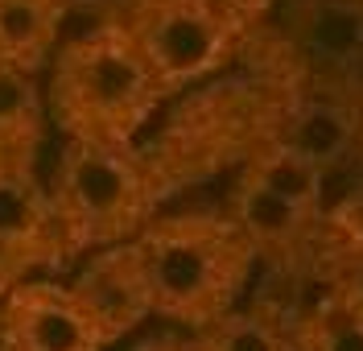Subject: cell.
I'll return each mask as SVG.
<instances>
[{"mask_svg":"<svg viewBox=\"0 0 363 351\" xmlns=\"http://www.w3.org/2000/svg\"><path fill=\"white\" fill-rule=\"evenodd\" d=\"M67 285L87 310V318L99 327V335L108 339V347L153 318V294L136 257V244H112L87 252L74 281Z\"/></svg>","mask_w":363,"mask_h":351,"instance_id":"6","label":"cell"},{"mask_svg":"<svg viewBox=\"0 0 363 351\" xmlns=\"http://www.w3.org/2000/svg\"><path fill=\"white\" fill-rule=\"evenodd\" d=\"M42 264H45V257H38L33 248L13 244V240H0V302H4L17 285H25Z\"/></svg>","mask_w":363,"mask_h":351,"instance_id":"16","label":"cell"},{"mask_svg":"<svg viewBox=\"0 0 363 351\" xmlns=\"http://www.w3.org/2000/svg\"><path fill=\"white\" fill-rule=\"evenodd\" d=\"M294 339L301 351H363V281L326 289Z\"/></svg>","mask_w":363,"mask_h":351,"instance_id":"14","label":"cell"},{"mask_svg":"<svg viewBox=\"0 0 363 351\" xmlns=\"http://www.w3.org/2000/svg\"><path fill=\"white\" fill-rule=\"evenodd\" d=\"M227 215L240 228V235L252 244L256 260L260 257H297L301 248H310L318 223H322V215L294 207V203H285V199H277L269 190L252 186L244 178H235Z\"/></svg>","mask_w":363,"mask_h":351,"instance_id":"9","label":"cell"},{"mask_svg":"<svg viewBox=\"0 0 363 351\" xmlns=\"http://www.w3.org/2000/svg\"><path fill=\"white\" fill-rule=\"evenodd\" d=\"M294 42L322 79L363 74V0H297Z\"/></svg>","mask_w":363,"mask_h":351,"instance_id":"7","label":"cell"},{"mask_svg":"<svg viewBox=\"0 0 363 351\" xmlns=\"http://www.w3.org/2000/svg\"><path fill=\"white\" fill-rule=\"evenodd\" d=\"M0 240L33 248L38 257H45V264L62 257L50 186L38 174L33 157H17V153L0 157Z\"/></svg>","mask_w":363,"mask_h":351,"instance_id":"8","label":"cell"},{"mask_svg":"<svg viewBox=\"0 0 363 351\" xmlns=\"http://www.w3.org/2000/svg\"><path fill=\"white\" fill-rule=\"evenodd\" d=\"M124 29L133 33L165 95H174L223 67L244 21L235 0H140Z\"/></svg>","mask_w":363,"mask_h":351,"instance_id":"4","label":"cell"},{"mask_svg":"<svg viewBox=\"0 0 363 351\" xmlns=\"http://www.w3.org/2000/svg\"><path fill=\"white\" fill-rule=\"evenodd\" d=\"M62 252L133 244L157 219L161 182L136 140H62L45 178Z\"/></svg>","mask_w":363,"mask_h":351,"instance_id":"3","label":"cell"},{"mask_svg":"<svg viewBox=\"0 0 363 351\" xmlns=\"http://www.w3.org/2000/svg\"><path fill=\"white\" fill-rule=\"evenodd\" d=\"M289 347H294V335H285L264 314H252V310H240V306L190 339V351H289Z\"/></svg>","mask_w":363,"mask_h":351,"instance_id":"15","label":"cell"},{"mask_svg":"<svg viewBox=\"0 0 363 351\" xmlns=\"http://www.w3.org/2000/svg\"><path fill=\"white\" fill-rule=\"evenodd\" d=\"M45 87L33 70L0 62V149L33 157L45 133Z\"/></svg>","mask_w":363,"mask_h":351,"instance_id":"13","label":"cell"},{"mask_svg":"<svg viewBox=\"0 0 363 351\" xmlns=\"http://www.w3.org/2000/svg\"><path fill=\"white\" fill-rule=\"evenodd\" d=\"M133 244L153 294V318L194 335L240 306L256 269V252L227 211L157 215Z\"/></svg>","mask_w":363,"mask_h":351,"instance_id":"1","label":"cell"},{"mask_svg":"<svg viewBox=\"0 0 363 351\" xmlns=\"http://www.w3.org/2000/svg\"><path fill=\"white\" fill-rule=\"evenodd\" d=\"M140 351H190V343H153V347H140Z\"/></svg>","mask_w":363,"mask_h":351,"instance_id":"18","label":"cell"},{"mask_svg":"<svg viewBox=\"0 0 363 351\" xmlns=\"http://www.w3.org/2000/svg\"><path fill=\"white\" fill-rule=\"evenodd\" d=\"M67 0H0V62L38 74L67 42Z\"/></svg>","mask_w":363,"mask_h":351,"instance_id":"11","label":"cell"},{"mask_svg":"<svg viewBox=\"0 0 363 351\" xmlns=\"http://www.w3.org/2000/svg\"><path fill=\"white\" fill-rule=\"evenodd\" d=\"M165 87L124 25H87L45 70V112L62 140H136Z\"/></svg>","mask_w":363,"mask_h":351,"instance_id":"2","label":"cell"},{"mask_svg":"<svg viewBox=\"0 0 363 351\" xmlns=\"http://www.w3.org/2000/svg\"><path fill=\"white\" fill-rule=\"evenodd\" d=\"M0 351H108L70 285L29 277L0 302Z\"/></svg>","mask_w":363,"mask_h":351,"instance_id":"5","label":"cell"},{"mask_svg":"<svg viewBox=\"0 0 363 351\" xmlns=\"http://www.w3.org/2000/svg\"><path fill=\"white\" fill-rule=\"evenodd\" d=\"M240 178L260 190H269V194H277V199H285V203H294L301 211L322 215V203H326V169L318 162H310L306 153H297L294 145H285V140L260 145L244 162Z\"/></svg>","mask_w":363,"mask_h":351,"instance_id":"12","label":"cell"},{"mask_svg":"<svg viewBox=\"0 0 363 351\" xmlns=\"http://www.w3.org/2000/svg\"><path fill=\"white\" fill-rule=\"evenodd\" d=\"M359 153H363V95H359Z\"/></svg>","mask_w":363,"mask_h":351,"instance_id":"19","label":"cell"},{"mask_svg":"<svg viewBox=\"0 0 363 351\" xmlns=\"http://www.w3.org/2000/svg\"><path fill=\"white\" fill-rule=\"evenodd\" d=\"M140 0H67L70 17H87L91 25H124Z\"/></svg>","mask_w":363,"mask_h":351,"instance_id":"17","label":"cell"},{"mask_svg":"<svg viewBox=\"0 0 363 351\" xmlns=\"http://www.w3.org/2000/svg\"><path fill=\"white\" fill-rule=\"evenodd\" d=\"M285 145H294L297 153H306L310 162H318L326 174L330 165L347 162L351 153H359V99L347 95H318L297 104V112L289 116L285 128Z\"/></svg>","mask_w":363,"mask_h":351,"instance_id":"10","label":"cell"}]
</instances>
